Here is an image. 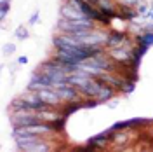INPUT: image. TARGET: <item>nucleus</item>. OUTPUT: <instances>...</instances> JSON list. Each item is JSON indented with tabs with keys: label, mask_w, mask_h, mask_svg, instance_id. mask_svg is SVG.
<instances>
[{
	"label": "nucleus",
	"mask_w": 153,
	"mask_h": 152,
	"mask_svg": "<svg viewBox=\"0 0 153 152\" xmlns=\"http://www.w3.org/2000/svg\"><path fill=\"white\" fill-rule=\"evenodd\" d=\"M10 11V0H0V21H5V16Z\"/></svg>",
	"instance_id": "8"
},
{
	"label": "nucleus",
	"mask_w": 153,
	"mask_h": 152,
	"mask_svg": "<svg viewBox=\"0 0 153 152\" xmlns=\"http://www.w3.org/2000/svg\"><path fill=\"white\" fill-rule=\"evenodd\" d=\"M59 16H61V18L70 19V21H76V19H82V18H89V16H85L84 12H80L78 9H75L73 5H70L68 2H63V4H61V7H59Z\"/></svg>",
	"instance_id": "2"
},
{
	"label": "nucleus",
	"mask_w": 153,
	"mask_h": 152,
	"mask_svg": "<svg viewBox=\"0 0 153 152\" xmlns=\"http://www.w3.org/2000/svg\"><path fill=\"white\" fill-rule=\"evenodd\" d=\"M38 19H40V11H35L31 16H30V19H28V25L30 26H33V25H37L38 23Z\"/></svg>",
	"instance_id": "11"
},
{
	"label": "nucleus",
	"mask_w": 153,
	"mask_h": 152,
	"mask_svg": "<svg viewBox=\"0 0 153 152\" xmlns=\"http://www.w3.org/2000/svg\"><path fill=\"white\" fill-rule=\"evenodd\" d=\"M134 87H136V82H134V81H129V79H125V82L122 84L120 91L125 93V95H131V93L134 91Z\"/></svg>",
	"instance_id": "9"
},
{
	"label": "nucleus",
	"mask_w": 153,
	"mask_h": 152,
	"mask_svg": "<svg viewBox=\"0 0 153 152\" xmlns=\"http://www.w3.org/2000/svg\"><path fill=\"white\" fill-rule=\"evenodd\" d=\"M14 37H16V40H26L30 37L28 26L26 25H19L18 28L14 30Z\"/></svg>",
	"instance_id": "7"
},
{
	"label": "nucleus",
	"mask_w": 153,
	"mask_h": 152,
	"mask_svg": "<svg viewBox=\"0 0 153 152\" xmlns=\"http://www.w3.org/2000/svg\"><path fill=\"white\" fill-rule=\"evenodd\" d=\"M118 4H122V5H127V7H136L139 2H143V0H117Z\"/></svg>",
	"instance_id": "12"
},
{
	"label": "nucleus",
	"mask_w": 153,
	"mask_h": 152,
	"mask_svg": "<svg viewBox=\"0 0 153 152\" xmlns=\"http://www.w3.org/2000/svg\"><path fill=\"white\" fill-rule=\"evenodd\" d=\"M117 96V89L115 87H111V86L108 84H103V87L99 89V93H97V100H99V103H108L111 98H115Z\"/></svg>",
	"instance_id": "5"
},
{
	"label": "nucleus",
	"mask_w": 153,
	"mask_h": 152,
	"mask_svg": "<svg viewBox=\"0 0 153 152\" xmlns=\"http://www.w3.org/2000/svg\"><path fill=\"white\" fill-rule=\"evenodd\" d=\"M19 150H26V152H49L52 147L49 145L45 140L40 142H33V143H25V145H18Z\"/></svg>",
	"instance_id": "4"
},
{
	"label": "nucleus",
	"mask_w": 153,
	"mask_h": 152,
	"mask_svg": "<svg viewBox=\"0 0 153 152\" xmlns=\"http://www.w3.org/2000/svg\"><path fill=\"white\" fill-rule=\"evenodd\" d=\"M87 2H91V4H97V0H87Z\"/></svg>",
	"instance_id": "14"
},
{
	"label": "nucleus",
	"mask_w": 153,
	"mask_h": 152,
	"mask_svg": "<svg viewBox=\"0 0 153 152\" xmlns=\"http://www.w3.org/2000/svg\"><path fill=\"white\" fill-rule=\"evenodd\" d=\"M2 53H4L5 56H9V54H14V53H16V44H12V42H9V44H4V47H2Z\"/></svg>",
	"instance_id": "10"
},
{
	"label": "nucleus",
	"mask_w": 153,
	"mask_h": 152,
	"mask_svg": "<svg viewBox=\"0 0 153 152\" xmlns=\"http://www.w3.org/2000/svg\"><path fill=\"white\" fill-rule=\"evenodd\" d=\"M18 63H19V65H25V63H28V58H26V56H19V58H18Z\"/></svg>",
	"instance_id": "13"
},
{
	"label": "nucleus",
	"mask_w": 153,
	"mask_h": 152,
	"mask_svg": "<svg viewBox=\"0 0 153 152\" xmlns=\"http://www.w3.org/2000/svg\"><path fill=\"white\" fill-rule=\"evenodd\" d=\"M52 46L56 49L61 47H76V46H82V42L76 37H73L71 33H63V32H57L56 35L52 37Z\"/></svg>",
	"instance_id": "1"
},
{
	"label": "nucleus",
	"mask_w": 153,
	"mask_h": 152,
	"mask_svg": "<svg viewBox=\"0 0 153 152\" xmlns=\"http://www.w3.org/2000/svg\"><path fill=\"white\" fill-rule=\"evenodd\" d=\"M129 142V133L124 131V129H113V138H111V143L113 145H118V147H122L125 143Z\"/></svg>",
	"instance_id": "6"
},
{
	"label": "nucleus",
	"mask_w": 153,
	"mask_h": 152,
	"mask_svg": "<svg viewBox=\"0 0 153 152\" xmlns=\"http://www.w3.org/2000/svg\"><path fill=\"white\" fill-rule=\"evenodd\" d=\"M96 5L103 14H108L110 18H115L118 12V2L117 0H97Z\"/></svg>",
	"instance_id": "3"
}]
</instances>
